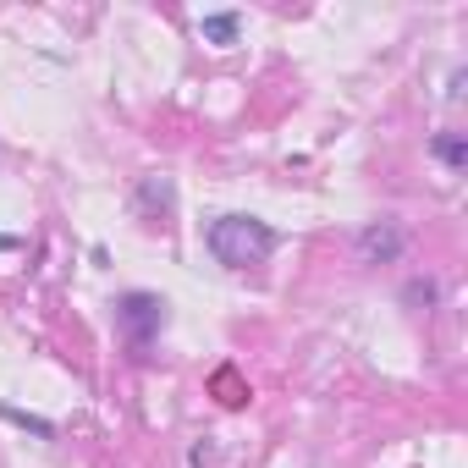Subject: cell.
Listing matches in <instances>:
<instances>
[{
    "label": "cell",
    "instance_id": "obj_4",
    "mask_svg": "<svg viewBox=\"0 0 468 468\" xmlns=\"http://www.w3.org/2000/svg\"><path fill=\"white\" fill-rule=\"evenodd\" d=\"M430 149H435V160H446V171H463V165H468V138H463V133H452V127H446V133H435V144H430Z\"/></svg>",
    "mask_w": 468,
    "mask_h": 468
},
{
    "label": "cell",
    "instance_id": "obj_5",
    "mask_svg": "<svg viewBox=\"0 0 468 468\" xmlns=\"http://www.w3.org/2000/svg\"><path fill=\"white\" fill-rule=\"evenodd\" d=\"M198 28H204L209 45H231V39H238V28H243V17H238V12H215V17H204Z\"/></svg>",
    "mask_w": 468,
    "mask_h": 468
},
{
    "label": "cell",
    "instance_id": "obj_3",
    "mask_svg": "<svg viewBox=\"0 0 468 468\" xmlns=\"http://www.w3.org/2000/svg\"><path fill=\"white\" fill-rule=\"evenodd\" d=\"M402 243H408V238H402L397 220H369V226L358 231V260H364V265H391V260L402 254Z\"/></svg>",
    "mask_w": 468,
    "mask_h": 468
},
{
    "label": "cell",
    "instance_id": "obj_2",
    "mask_svg": "<svg viewBox=\"0 0 468 468\" xmlns=\"http://www.w3.org/2000/svg\"><path fill=\"white\" fill-rule=\"evenodd\" d=\"M116 325H122V336H127V347H154V336L165 331V298H154V292H127L122 303H116Z\"/></svg>",
    "mask_w": 468,
    "mask_h": 468
},
{
    "label": "cell",
    "instance_id": "obj_1",
    "mask_svg": "<svg viewBox=\"0 0 468 468\" xmlns=\"http://www.w3.org/2000/svg\"><path fill=\"white\" fill-rule=\"evenodd\" d=\"M209 254L231 271L265 265L276 254V231L260 215H220V220H209Z\"/></svg>",
    "mask_w": 468,
    "mask_h": 468
}]
</instances>
